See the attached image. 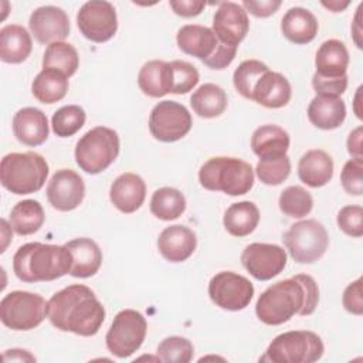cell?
<instances>
[{"label": "cell", "mask_w": 363, "mask_h": 363, "mask_svg": "<svg viewBox=\"0 0 363 363\" xmlns=\"http://www.w3.org/2000/svg\"><path fill=\"white\" fill-rule=\"evenodd\" d=\"M34 38L41 44L64 41L69 35V18L57 6H41L35 9L28 20Z\"/></svg>", "instance_id": "cell-17"}, {"label": "cell", "mask_w": 363, "mask_h": 363, "mask_svg": "<svg viewBox=\"0 0 363 363\" xmlns=\"http://www.w3.org/2000/svg\"><path fill=\"white\" fill-rule=\"evenodd\" d=\"M3 360L4 362H35V357L28 353V350L23 349H10L3 353Z\"/></svg>", "instance_id": "cell-51"}, {"label": "cell", "mask_w": 363, "mask_h": 363, "mask_svg": "<svg viewBox=\"0 0 363 363\" xmlns=\"http://www.w3.org/2000/svg\"><path fill=\"white\" fill-rule=\"evenodd\" d=\"M259 223V210L252 201H238L231 204L223 218V224L233 237L250 235Z\"/></svg>", "instance_id": "cell-30"}, {"label": "cell", "mask_w": 363, "mask_h": 363, "mask_svg": "<svg viewBox=\"0 0 363 363\" xmlns=\"http://www.w3.org/2000/svg\"><path fill=\"white\" fill-rule=\"evenodd\" d=\"M255 173L264 184L278 186L288 179L291 173V160L286 155L274 159H259Z\"/></svg>", "instance_id": "cell-42"}, {"label": "cell", "mask_w": 363, "mask_h": 363, "mask_svg": "<svg viewBox=\"0 0 363 363\" xmlns=\"http://www.w3.org/2000/svg\"><path fill=\"white\" fill-rule=\"evenodd\" d=\"M242 7L245 11H250L252 16L264 18V17L272 16L281 7V1L279 0H261V1L244 0Z\"/></svg>", "instance_id": "cell-48"}, {"label": "cell", "mask_w": 363, "mask_h": 363, "mask_svg": "<svg viewBox=\"0 0 363 363\" xmlns=\"http://www.w3.org/2000/svg\"><path fill=\"white\" fill-rule=\"evenodd\" d=\"M169 6L177 16L196 17L203 11V9L206 7V3L196 1V0H170Z\"/></svg>", "instance_id": "cell-49"}, {"label": "cell", "mask_w": 363, "mask_h": 363, "mask_svg": "<svg viewBox=\"0 0 363 363\" xmlns=\"http://www.w3.org/2000/svg\"><path fill=\"white\" fill-rule=\"evenodd\" d=\"M319 302V288L306 274L278 281L268 286L255 303L258 319L271 326L288 322L294 315H312Z\"/></svg>", "instance_id": "cell-1"}, {"label": "cell", "mask_w": 363, "mask_h": 363, "mask_svg": "<svg viewBox=\"0 0 363 363\" xmlns=\"http://www.w3.org/2000/svg\"><path fill=\"white\" fill-rule=\"evenodd\" d=\"M363 159L353 157L347 160L340 173V183L343 190L352 196H362L363 194Z\"/></svg>", "instance_id": "cell-43"}, {"label": "cell", "mask_w": 363, "mask_h": 363, "mask_svg": "<svg viewBox=\"0 0 363 363\" xmlns=\"http://www.w3.org/2000/svg\"><path fill=\"white\" fill-rule=\"evenodd\" d=\"M291 95L289 81L282 74L269 69L257 81L252 91V101L265 108L277 109L285 106L291 101Z\"/></svg>", "instance_id": "cell-23"}, {"label": "cell", "mask_w": 363, "mask_h": 363, "mask_svg": "<svg viewBox=\"0 0 363 363\" xmlns=\"http://www.w3.org/2000/svg\"><path fill=\"white\" fill-rule=\"evenodd\" d=\"M312 86L316 95H332L340 96L347 88V74L337 78H325L313 74Z\"/></svg>", "instance_id": "cell-45"}, {"label": "cell", "mask_w": 363, "mask_h": 363, "mask_svg": "<svg viewBox=\"0 0 363 363\" xmlns=\"http://www.w3.org/2000/svg\"><path fill=\"white\" fill-rule=\"evenodd\" d=\"M242 267L258 281H269L286 265V252L277 244L252 242L241 254Z\"/></svg>", "instance_id": "cell-14"}, {"label": "cell", "mask_w": 363, "mask_h": 363, "mask_svg": "<svg viewBox=\"0 0 363 363\" xmlns=\"http://www.w3.org/2000/svg\"><path fill=\"white\" fill-rule=\"evenodd\" d=\"M176 41L184 54L193 55L201 61L210 58L220 43L211 28L200 24H186L180 27Z\"/></svg>", "instance_id": "cell-21"}, {"label": "cell", "mask_w": 363, "mask_h": 363, "mask_svg": "<svg viewBox=\"0 0 363 363\" xmlns=\"http://www.w3.org/2000/svg\"><path fill=\"white\" fill-rule=\"evenodd\" d=\"M208 296L221 309L242 311L254 296V286L245 277L233 271H223L210 279Z\"/></svg>", "instance_id": "cell-12"}, {"label": "cell", "mask_w": 363, "mask_h": 363, "mask_svg": "<svg viewBox=\"0 0 363 363\" xmlns=\"http://www.w3.org/2000/svg\"><path fill=\"white\" fill-rule=\"evenodd\" d=\"M279 210L292 218H302L308 216L313 207L311 193L302 186H288L279 196Z\"/></svg>", "instance_id": "cell-37"}, {"label": "cell", "mask_w": 363, "mask_h": 363, "mask_svg": "<svg viewBox=\"0 0 363 363\" xmlns=\"http://www.w3.org/2000/svg\"><path fill=\"white\" fill-rule=\"evenodd\" d=\"M85 197L82 177L71 169L57 170L47 184L48 203L58 211L75 210Z\"/></svg>", "instance_id": "cell-15"}, {"label": "cell", "mask_w": 363, "mask_h": 363, "mask_svg": "<svg viewBox=\"0 0 363 363\" xmlns=\"http://www.w3.org/2000/svg\"><path fill=\"white\" fill-rule=\"evenodd\" d=\"M77 24L81 34L94 43L111 40L118 30V17L112 3L91 0L81 6L77 14Z\"/></svg>", "instance_id": "cell-13"}, {"label": "cell", "mask_w": 363, "mask_h": 363, "mask_svg": "<svg viewBox=\"0 0 363 363\" xmlns=\"http://www.w3.org/2000/svg\"><path fill=\"white\" fill-rule=\"evenodd\" d=\"M33 41L28 31L18 24H7L0 30V60L7 64H20L28 58Z\"/></svg>", "instance_id": "cell-29"}, {"label": "cell", "mask_w": 363, "mask_h": 363, "mask_svg": "<svg viewBox=\"0 0 363 363\" xmlns=\"http://www.w3.org/2000/svg\"><path fill=\"white\" fill-rule=\"evenodd\" d=\"M79 65V57L74 45L65 41L52 43L45 48L43 57V68L60 71L67 78L72 77Z\"/></svg>", "instance_id": "cell-36"}, {"label": "cell", "mask_w": 363, "mask_h": 363, "mask_svg": "<svg viewBox=\"0 0 363 363\" xmlns=\"http://www.w3.org/2000/svg\"><path fill=\"white\" fill-rule=\"evenodd\" d=\"M322 339L312 330H289L278 335L269 343L261 362L313 363L323 356Z\"/></svg>", "instance_id": "cell-7"}, {"label": "cell", "mask_w": 363, "mask_h": 363, "mask_svg": "<svg viewBox=\"0 0 363 363\" xmlns=\"http://www.w3.org/2000/svg\"><path fill=\"white\" fill-rule=\"evenodd\" d=\"M121 142L116 130L95 126L88 130L75 146V162L88 174H98L108 169L119 155Z\"/></svg>", "instance_id": "cell-6"}, {"label": "cell", "mask_w": 363, "mask_h": 363, "mask_svg": "<svg viewBox=\"0 0 363 363\" xmlns=\"http://www.w3.org/2000/svg\"><path fill=\"white\" fill-rule=\"evenodd\" d=\"M47 318L54 328L62 332L94 336L105 320V308L91 288L74 284L48 299Z\"/></svg>", "instance_id": "cell-2"}, {"label": "cell", "mask_w": 363, "mask_h": 363, "mask_svg": "<svg viewBox=\"0 0 363 363\" xmlns=\"http://www.w3.org/2000/svg\"><path fill=\"white\" fill-rule=\"evenodd\" d=\"M360 91H362V86H359V88H357V92H356V106H354V112H356V116H357V118H362V115H360V112H359V109H357V104H359Z\"/></svg>", "instance_id": "cell-53"}, {"label": "cell", "mask_w": 363, "mask_h": 363, "mask_svg": "<svg viewBox=\"0 0 363 363\" xmlns=\"http://www.w3.org/2000/svg\"><path fill=\"white\" fill-rule=\"evenodd\" d=\"M235 54H237V47L228 45L220 41L214 54L203 62L211 69H224L234 61Z\"/></svg>", "instance_id": "cell-47"}, {"label": "cell", "mask_w": 363, "mask_h": 363, "mask_svg": "<svg viewBox=\"0 0 363 363\" xmlns=\"http://www.w3.org/2000/svg\"><path fill=\"white\" fill-rule=\"evenodd\" d=\"M298 176L309 187H322L333 177V160L322 149L308 150L299 159Z\"/></svg>", "instance_id": "cell-25"}, {"label": "cell", "mask_w": 363, "mask_h": 363, "mask_svg": "<svg viewBox=\"0 0 363 363\" xmlns=\"http://www.w3.org/2000/svg\"><path fill=\"white\" fill-rule=\"evenodd\" d=\"M289 135L278 125H262L251 136L252 152L259 159H274L285 156L289 147Z\"/></svg>", "instance_id": "cell-28"}, {"label": "cell", "mask_w": 363, "mask_h": 363, "mask_svg": "<svg viewBox=\"0 0 363 363\" xmlns=\"http://www.w3.org/2000/svg\"><path fill=\"white\" fill-rule=\"evenodd\" d=\"M269 68L258 60H245L234 71L233 82L240 95L252 101V91L257 81L267 72Z\"/></svg>", "instance_id": "cell-38"}, {"label": "cell", "mask_w": 363, "mask_h": 363, "mask_svg": "<svg viewBox=\"0 0 363 363\" xmlns=\"http://www.w3.org/2000/svg\"><path fill=\"white\" fill-rule=\"evenodd\" d=\"M169 75H170V94L182 95L190 92L200 79L197 68L182 60H174L169 62Z\"/></svg>", "instance_id": "cell-40"}, {"label": "cell", "mask_w": 363, "mask_h": 363, "mask_svg": "<svg viewBox=\"0 0 363 363\" xmlns=\"http://www.w3.org/2000/svg\"><path fill=\"white\" fill-rule=\"evenodd\" d=\"M48 132V119L38 108H21L13 116V133L23 145L38 146L47 140Z\"/></svg>", "instance_id": "cell-20"}, {"label": "cell", "mask_w": 363, "mask_h": 363, "mask_svg": "<svg viewBox=\"0 0 363 363\" xmlns=\"http://www.w3.org/2000/svg\"><path fill=\"white\" fill-rule=\"evenodd\" d=\"M362 277L349 284L343 291L342 303L345 309L353 315L360 316L363 313V295H362Z\"/></svg>", "instance_id": "cell-46"}, {"label": "cell", "mask_w": 363, "mask_h": 363, "mask_svg": "<svg viewBox=\"0 0 363 363\" xmlns=\"http://www.w3.org/2000/svg\"><path fill=\"white\" fill-rule=\"evenodd\" d=\"M196 247L197 238L194 231L182 224L166 227L157 238L159 252L170 262L186 261L193 255Z\"/></svg>", "instance_id": "cell-18"}, {"label": "cell", "mask_w": 363, "mask_h": 363, "mask_svg": "<svg viewBox=\"0 0 363 363\" xmlns=\"http://www.w3.org/2000/svg\"><path fill=\"white\" fill-rule=\"evenodd\" d=\"M250 20L244 7L234 1L218 4L213 17V33L218 41L237 47L247 35Z\"/></svg>", "instance_id": "cell-16"}, {"label": "cell", "mask_w": 363, "mask_h": 363, "mask_svg": "<svg viewBox=\"0 0 363 363\" xmlns=\"http://www.w3.org/2000/svg\"><path fill=\"white\" fill-rule=\"evenodd\" d=\"M322 6H325L326 9H329V10H332L333 13H339V11H342V10H345L347 6H349V1H336V0H333V1H322Z\"/></svg>", "instance_id": "cell-52"}, {"label": "cell", "mask_w": 363, "mask_h": 363, "mask_svg": "<svg viewBox=\"0 0 363 363\" xmlns=\"http://www.w3.org/2000/svg\"><path fill=\"white\" fill-rule=\"evenodd\" d=\"M194 347L187 337L169 336L157 346V357L166 363H189L193 359Z\"/></svg>", "instance_id": "cell-41"}, {"label": "cell", "mask_w": 363, "mask_h": 363, "mask_svg": "<svg viewBox=\"0 0 363 363\" xmlns=\"http://www.w3.org/2000/svg\"><path fill=\"white\" fill-rule=\"evenodd\" d=\"M193 121L189 109L176 101H162L149 115V130L156 140L176 142L191 129Z\"/></svg>", "instance_id": "cell-11"}, {"label": "cell", "mask_w": 363, "mask_h": 363, "mask_svg": "<svg viewBox=\"0 0 363 363\" xmlns=\"http://www.w3.org/2000/svg\"><path fill=\"white\" fill-rule=\"evenodd\" d=\"M72 257L69 275L75 278H89L95 275L102 264V251L98 244L86 237L74 238L65 242Z\"/></svg>", "instance_id": "cell-22"}, {"label": "cell", "mask_w": 363, "mask_h": 363, "mask_svg": "<svg viewBox=\"0 0 363 363\" xmlns=\"http://www.w3.org/2000/svg\"><path fill=\"white\" fill-rule=\"evenodd\" d=\"M146 319L139 311L123 309L115 315L111 328L106 332V347L119 359L129 357L142 346L146 337Z\"/></svg>", "instance_id": "cell-10"}, {"label": "cell", "mask_w": 363, "mask_h": 363, "mask_svg": "<svg viewBox=\"0 0 363 363\" xmlns=\"http://www.w3.org/2000/svg\"><path fill=\"white\" fill-rule=\"evenodd\" d=\"M346 118V105L340 96L316 95L308 106L309 122L323 130L339 128Z\"/></svg>", "instance_id": "cell-24"}, {"label": "cell", "mask_w": 363, "mask_h": 363, "mask_svg": "<svg viewBox=\"0 0 363 363\" xmlns=\"http://www.w3.org/2000/svg\"><path fill=\"white\" fill-rule=\"evenodd\" d=\"M45 220L44 208L37 200H21L10 213V227L18 235H30L37 233Z\"/></svg>", "instance_id": "cell-34"}, {"label": "cell", "mask_w": 363, "mask_h": 363, "mask_svg": "<svg viewBox=\"0 0 363 363\" xmlns=\"http://www.w3.org/2000/svg\"><path fill=\"white\" fill-rule=\"evenodd\" d=\"M68 91V78L60 71L43 68L31 84V92L41 104L61 101Z\"/></svg>", "instance_id": "cell-33"}, {"label": "cell", "mask_w": 363, "mask_h": 363, "mask_svg": "<svg viewBox=\"0 0 363 363\" xmlns=\"http://www.w3.org/2000/svg\"><path fill=\"white\" fill-rule=\"evenodd\" d=\"M146 197V184L136 173H122L111 184L109 199L122 213L130 214L140 208Z\"/></svg>", "instance_id": "cell-19"}, {"label": "cell", "mask_w": 363, "mask_h": 363, "mask_svg": "<svg viewBox=\"0 0 363 363\" xmlns=\"http://www.w3.org/2000/svg\"><path fill=\"white\" fill-rule=\"evenodd\" d=\"M339 228L354 238L363 235V208L360 206H345L336 217Z\"/></svg>", "instance_id": "cell-44"}, {"label": "cell", "mask_w": 363, "mask_h": 363, "mask_svg": "<svg viewBox=\"0 0 363 363\" xmlns=\"http://www.w3.org/2000/svg\"><path fill=\"white\" fill-rule=\"evenodd\" d=\"M86 113L79 105L61 106L51 118L52 132L60 138L75 135L85 123Z\"/></svg>", "instance_id": "cell-39"}, {"label": "cell", "mask_w": 363, "mask_h": 363, "mask_svg": "<svg viewBox=\"0 0 363 363\" xmlns=\"http://www.w3.org/2000/svg\"><path fill=\"white\" fill-rule=\"evenodd\" d=\"M72 257L64 245L27 242L13 257V271L23 282L54 281L69 274Z\"/></svg>", "instance_id": "cell-3"}, {"label": "cell", "mask_w": 363, "mask_h": 363, "mask_svg": "<svg viewBox=\"0 0 363 363\" xmlns=\"http://www.w3.org/2000/svg\"><path fill=\"white\" fill-rule=\"evenodd\" d=\"M282 241L295 262L313 264L326 252L329 235L322 223L311 218L292 224Z\"/></svg>", "instance_id": "cell-8"}, {"label": "cell", "mask_w": 363, "mask_h": 363, "mask_svg": "<svg viewBox=\"0 0 363 363\" xmlns=\"http://www.w3.org/2000/svg\"><path fill=\"white\" fill-rule=\"evenodd\" d=\"M227 94L225 91L211 82L200 85L190 96V105L193 111L201 118H216L220 116L227 108Z\"/></svg>", "instance_id": "cell-32"}, {"label": "cell", "mask_w": 363, "mask_h": 363, "mask_svg": "<svg viewBox=\"0 0 363 363\" xmlns=\"http://www.w3.org/2000/svg\"><path fill=\"white\" fill-rule=\"evenodd\" d=\"M48 170V163L40 153H9L0 163V182L14 194H31L44 186Z\"/></svg>", "instance_id": "cell-5"}, {"label": "cell", "mask_w": 363, "mask_h": 363, "mask_svg": "<svg viewBox=\"0 0 363 363\" xmlns=\"http://www.w3.org/2000/svg\"><path fill=\"white\" fill-rule=\"evenodd\" d=\"M349 65V51L340 40L330 38L320 44L315 57L316 75L337 78L346 75Z\"/></svg>", "instance_id": "cell-26"}, {"label": "cell", "mask_w": 363, "mask_h": 363, "mask_svg": "<svg viewBox=\"0 0 363 363\" xmlns=\"http://www.w3.org/2000/svg\"><path fill=\"white\" fill-rule=\"evenodd\" d=\"M199 182L210 191L242 196L254 186V170L251 164L242 159L216 156L200 167Z\"/></svg>", "instance_id": "cell-4"}, {"label": "cell", "mask_w": 363, "mask_h": 363, "mask_svg": "<svg viewBox=\"0 0 363 363\" xmlns=\"http://www.w3.org/2000/svg\"><path fill=\"white\" fill-rule=\"evenodd\" d=\"M184 210L186 199L183 193L174 187H160L152 194L150 213L159 220H176Z\"/></svg>", "instance_id": "cell-35"}, {"label": "cell", "mask_w": 363, "mask_h": 363, "mask_svg": "<svg viewBox=\"0 0 363 363\" xmlns=\"http://www.w3.org/2000/svg\"><path fill=\"white\" fill-rule=\"evenodd\" d=\"M363 128L357 126L354 130L350 132L346 146H347V152L353 156V157H362V138H363Z\"/></svg>", "instance_id": "cell-50"}, {"label": "cell", "mask_w": 363, "mask_h": 363, "mask_svg": "<svg viewBox=\"0 0 363 363\" xmlns=\"http://www.w3.org/2000/svg\"><path fill=\"white\" fill-rule=\"evenodd\" d=\"M138 85L145 95L152 98H160L169 94V62L162 60H152L145 62L138 74Z\"/></svg>", "instance_id": "cell-31"}, {"label": "cell", "mask_w": 363, "mask_h": 363, "mask_svg": "<svg viewBox=\"0 0 363 363\" xmlns=\"http://www.w3.org/2000/svg\"><path fill=\"white\" fill-rule=\"evenodd\" d=\"M47 301L33 292L13 291L0 302V319L11 330H31L47 316Z\"/></svg>", "instance_id": "cell-9"}, {"label": "cell", "mask_w": 363, "mask_h": 363, "mask_svg": "<svg viewBox=\"0 0 363 363\" xmlns=\"http://www.w3.org/2000/svg\"><path fill=\"white\" fill-rule=\"evenodd\" d=\"M319 30L316 17L303 7L289 9L281 20V31L286 40L295 44L311 43Z\"/></svg>", "instance_id": "cell-27"}]
</instances>
